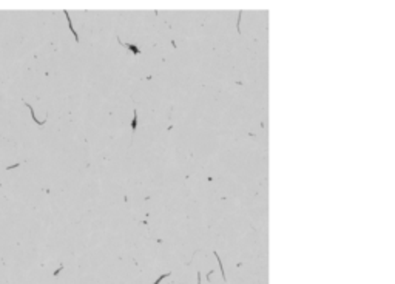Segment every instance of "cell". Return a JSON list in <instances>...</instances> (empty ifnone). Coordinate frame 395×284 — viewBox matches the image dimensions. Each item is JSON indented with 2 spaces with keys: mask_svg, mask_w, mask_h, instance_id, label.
Here are the masks:
<instances>
[{
  "mask_svg": "<svg viewBox=\"0 0 395 284\" xmlns=\"http://www.w3.org/2000/svg\"><path fill=\"white\" fill-rule=\"evenodd\" d=\"M117 42H119V43H120V45H122V47H125V48H128V50H130V51H131V53H133V54H136V56H138V54H141V50H139V48H138V47H136V45H130V43H122V42H120V40H119V37H117Z\"/></svg>",
  "mask_w": 395,
  "mask_h": 284,
  "instance_id": "cell-1",
  "label": "cell"
},
{
  "mask_svg": "<svg viewBox=\"0 0 395 284\" xmlns=\"http://www.w3.org/2000/svg\"><path fill=\"white\" fill-rule=\"evenodd\" d=\"M65 13V17H67V20H68V26H70V30L73 31V34H74V39H76V42H79V36H77V33L74 31V28H73V25H71V19H70V16H68V11H63Z\"/></svg>",
  "mask_w": 395,
  "mask_h": 284,
  "instance_id": "cell-2",
  "label": "cell"
},
{
  "mask_svg": "<svg viewBox=\"0 0 395 284\" xmlns=\"http://www.w3.org/2000/svg\"><path fill=\"white\" fill-rule=\"evenodd\" d=\"M26 107L30 108V111H31V117H33V120H34V122H36L37 125H43V124L46 122L45 119H43V120H37V117H36V114H34V110H33V107H31L30 103H26Z\"/></svg>",
  "mask_w": 395,
  "mask_h": 284,
  "instance_id": "cell-3",
  "label": "cell"
},
{
  "mask_svg": "<svg viewBox=\"0 0 395 284\" xmlns=\"http://www.w3.org/2000/svg\"><path fill=\"white\" fill-rule=\"evenodd\" d=\"M136 127H138V111L135 110L133 111V119H131V130H136Z\"/></svg>",
  "mask_w": 395,
  "mask_h": 284,
  "instance_id": "cell-4",
  "label": "cell"
}]
</instances>
